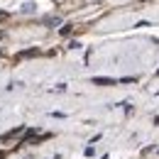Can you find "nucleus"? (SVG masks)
I'll return each instance as SVG.
<instances>
[]
</instances>
